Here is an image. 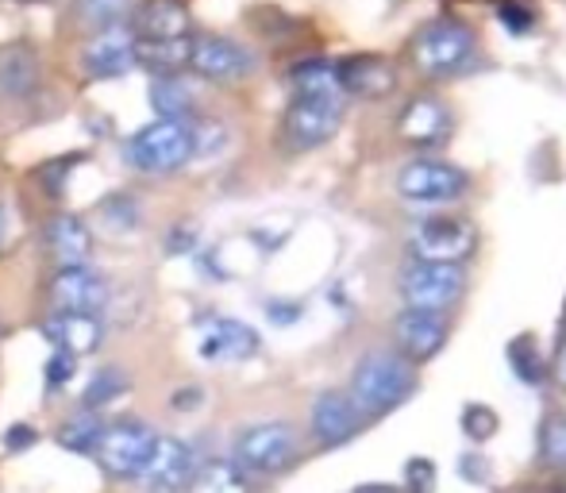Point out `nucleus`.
Listing matches in <instances>:
<instances>
[{
    "label": "nucleus",
    "instance_id": "473e14b6",
    "mask_svg": "<svg viewBox=\"0 0 566 493\" xmlns=\"http://www.w3.org/2000/svg\"><path fill=\"white\" fill-rule=\"evenodd\" d=\"M462 432L474 443L493 440V436H497V412H493L490 405H467V409H462Z\"/></svg>",
    "mask_w": 566,
    "mask_h": 493
},
{
    "label": "nucleus",
    "instance_id": "0eeeda50",
    "mask_svg": "<svg viewBox=\"0 0 566 493\" xmlns=\"http://www.w3.org/2000/svg\"><path fill=\"white\" fill-rule=\"evenodd\" d=\"M405 297V308H420V313H443L467 293V274L462 266H436V262H409L397 282Z\"/></svg>",
    "mask_w": 566,
    "mask_h": 493
},
{
    "label": "nucleus",
    "instance_id": "5701e85b",
    "mask_svg": "<svg viewBox=\"0 0 566 493\" xmlns=\"http://www.w3.org/2000/svg\"><path fill=\"white\" fill-rule=\"evenodd\" d=\"M186 493H251V479L231 459H209L193 471Z\"/></svg>",
    "mask_w": 566,
    "mask_h": 493
},
{
    "label": "nucleus",
    "instance_id": "c9c22d12",
    "mask_svg": "<svg viewBox=\"0 0 566 493\" xmlns=\"http://www.w3.org/2000/svg\"><path fill=\"white\" fill-rule=\"evenodd\" d=\"M405 486H409V493H432L436 490L432 459H409L405 463Z\"/></svg>",
    "mask_w": 566,
    "mask_h": 493
},
{
    "label": "nucleus",
    "instance_id": "c85d7f7f",
    "mask_svg": "<svg viewBox=\"0 0 566 493\" xmlns=\"http://www.w3.org/2000/svg\"><path fill=\"white\" fill-rule=\"evenodd\" d=\"M127 386H132V378H127V374L119 370V367H101L90 378V386H85V409L101 412L105 405H113L116 397H124Z\"/></svg>",
    "mask_w": 566,
    "mask_h": 493
},
{
    "label": "nucleus",
    "instance_id": "7c9ffc66",
    "mask_svg": "<svg viewBox=\"0 0 566 493\" xmlns=\"http://www.w3.org/2000/svg\"><path fill=\"white\" fill-rule=\"evenodd\" d=\"M509 367H513V374L521 381H528V386L544 381V374H547L544 352H539L532 336H521V339H513V344H509Z\"/></svg>",
    "mask_w": 566,
    "mask_h": 493
},
{
    "label": "nucleus",
    "instance_id": "bb28decb",
    "mask_svg": "<svg viewBox=\"0 0 566 493\" xmlns=\"http://www.w3.org/2000/svg\"><path fill=\"white\" fill-rule=\"evenodd\" d=\"M536 455H539V466H547V471H566V412L563 409L544 412L539 432H536Z\"/></svg>",
    "mask_w": 566,
    "mask_h": 493
},
{
    "label": "nucleus",
    "instance_id": "e433bc0d",
    "mask_svg": "<svg viewBox=\"0 0 566 493\" xmlns=\"http://www.w3.org/2000/svg\"><path fill=\"white\" fill-rule=\"evenodd\" d=\"M35 443H39V432L31 424H12L4 432V448L12 451V455H23V451L35 448Z\"/></svg>",
    "mask_w": 566,
    "mask_h": 493
},
{
    "label": "nucleus",
    "instance_id": "72a5a7b5",
    "mask_svg": "<svg viewBox=\"0 0 566 493\" xmlns=\"http://www.w3.org/2000/svg\"><path fill=\"white\" fill-rule=\"evenodd\" d=\"M497 15H501V23L513 31V35H528V31L536 28V12H532L524 0H505Z\"/></svg>",
    "mask_w": 566,
    "mask_h": 493
},
{
    "label": "nucleus",
    "instance_id": "cd10ccee",
    "mask_svg": "<svg viewBox=\"0 0 566 493\" xmlns=\"http://www.w3.org/2000/svg\"><path fill=\"white\" fill-rule=\"evenodd\" d=\"M101 432H105V420H101L97 412L85 409L82 417H74V420H66V424H62L59 443H62V448H70V451H77V455H93V451H97V443H101Z\"/></svg>",
    "mask_w": 566,
    "mask_h": 493
},
{
    "label": "nucleus",
    "instance_id": "9b49d317",
    "mask_svg": "<svg viewBox=\"0 0 566 493\" xmlns=\"http://www.w3.org/2000/svg\"><path fill=\"white\" fill-rule=\"evenodd\" d=\"M54 313H85L101 316L108 308V282L90 266H62L46 285Z\"/></svg>",
    "mask_w": 566,
    "mask_h": 493
},
{
    "label": "nucleus",
    "instance_id": "f8f14e48",
    "mask_svg": "<svg viewBox=\"0 0 566 493\" xmlns=\"http://www.w3.org/2000/svg\"><path fill=\"white\" fill-rule=\"evenodd\" d=\"M201 336H197V352L205 363H247L251 355H259L262 339L251 324L235 321V316H205L201 321Z\"/></svg>",
    "mask_w": 566,
    "mask_h": 493
},
{
    "label": "nucleus",
    "instance_id": "9d476101",
    "mask_svg": "<svg viewBox=\"0 0 566 493\" xmlns=\"http://www.w3.org/2000/svg\"><path fill=\"white\" fill-rule=\"evenodd\" d=\"M186 66L205 82H239L254 70V54L228 35H193Z\"/></svg>",
    "mask_w": 566,
    "mask_h": 493
},
{
    "label": "nucleus",
    "instance_id": "58836bf2",
    "mask_svg": "<svg viewBox=\"0 0 566 493\" xmlns=\"http://www.w3.org/2000/svg\"><path fill=\"white\" fill-rule=\"evenodd\" d=\"M266 313H270V321H274V324H293V321H301V305H277V301H270Z\"/></svg>",
    "mask_w": 566,
    "mask_h": 493
},
{
    "label": "nucleus",
    "instance_id": "a19ab883",
    "mask_svg": "<svg viewBox=\"0 0 566 493\" xmlns=\"http://www.w3.org/2000/svg\"><path fill=\"white\" fill-rule=\"evenodd\" d=\"M555 381L566 389V339H563V347H559V355H555Z\"/></svg>",
    "mask_w": 566,
    "mask_h": 493
},
{
    "label": "nucleus",
    "instance_id": "423d86ee",
    "mask_svg": "<svg viewBox=\"0 0 566 493\" xmlns=\"http://www.w3.org/2000/svg\"><path fill=\"white\" fill-rule=\"evenodd\" d=\"M412 262L462 266L478 251V228L467 217H424L409 232Z\"/></svg>",
    "mask_w": 566,
    "mask_h": 493
},
{
    "label": "nucleus",
    "instance_id": "ddd939ff",
    "mask_svg": "<svg viewBox=\"0 0 566 493\" xmlns=\"http://www.w3.org/2000/svg\"><path fill=\"white\" fill-rule=\"evenodd\" d=\"M193 471H197V459L189 451V443L174 440V436H158L139 482L147 493H181L189 486V479H193Z\"/></svg>",
    "mask_w": 566,
    "mask_h": 493
},
{
    "label": "nucleus",
    "instance_id": "1a4fd4ad",
    "mask_svg": "<svg viewBox=\"0 0 566 493\" xmlns=\"http://www.w3.org/2000/svg\"><path fill=\"white\" fill-rule=\"evenodd\" d=\"M397 193L412 204H448L467 193V174L440 158H412L397 174Z\"/></svg>",
    "mask_w": 566,
    "mask_h": 493
},
{
    "label": "nucleus",
    "instance_id": "412c9836",
    "mask_svg": "<svg viewBox=\"0 0 566 493\" xmlns=\"http://www.w3.org/2000/svg\"><path fill=\"white\" fill-rule=\"evenodd\" d=\"M46 251L59 262V270L85 266V259L93 254V232L85 228V220L62 212V217H54L51 224H46Z\"/></svg>",
    "mask_w": 566,
    "mask_h": 493
},
{
    "label": "nucleus",
    "instance_id": "f03ea898",
    "mask_svg": "<svg viewBox=\"0 0 566 493\" xmlns=\"http://www.w3.org/2000/svg\"><path fill=\"white\" fill-rule=\"evenodd\" d=\"M417 394V367L397 352H366L350 374V401L363 417H386Z\"/></svg>",
    "mask_w": 566,
    "mask_h": 493
},
{
    "label": "nucleus",
    "instance_id": "aec40b11",
    "mask_svg": "<svg viewBox=\"0 0 566 493\" xmlns=\"http://www.w3.org/2000/svg\"><path fill=\"white\" fill-rule=\"evenodd\" d=\"M43 336L54 344V352L90 355L105 339V324H101V316H85V313H51L43 321Z\"/></svg>",
    "mask_w": 566,
    "mask_h": 493
},
{
    "label": "nucleus",
    "instance_id": "79ce46f5",
    "mask_svg": "<svg viewBox=\"0 0 566 493\" xmlns=\"http://www.w3.org/2000/svg\"><path fill=\"white\" fill-rule=\"evenodd\" d=\"M4 235H8V212H4V204H0V246H4Z\"/></svg>",
    "mask_w": 566,
    "mask_h": 493
},
{
    "label": "nucleus",
    "instance_id": "6e6552de",
    "mask_svg": "<svg viewBox=\"0 0 566 493\" xmlns=\"http://www.w3.org/2000/svg\"><path fill=\"white\" fill-rule=\"evenodd\" d=\"M155 440L158 436L147 424H139V420H116V424H105L93 459L113 479H139L150 451H155Z\"/></svg>",
    "mask_w": 566,
    "mask_h": 493
},
{
    "label": "nucleus",
    "instance_id": "dca6fc26",
    "mask_svg": "<svg viewBox=\"0 0 566 493\" xmlns=\"http://www.w3.org/2000/svg\"><path fill=\"white\" fill-rule=\"evenodd\" d=\"M336 77L343 97H363V101H381L397 85L394 66L386 59H378V54H355L347 62H336Z\"/></svg>",
    "mask_w": 566,
    "mask_h": 493
},
{
    "label": "nucleus",
    "instance_id": "f3484780",
    "mask_svg": "<svg viewBox=\"0 0 566 493\" xmlns=\"http://www.w3.org/2000/svg\"><path fill=\"white\" fill-rule=\"evenodd\" d=\"M397 132L412 147H440L451 135V113L436 97H412L397 116Z\"/></svg>",
    "mask_w": 566,
    "mask_h": 493
},
{
    "label": "nucleus",
    "instance_id": "7ed1b4c3",
    "mask_svg": "<svg viewBox=\"0 0 566 493\" xmlns=\"http://www.w3.org/2000/svg\"><path fill=\"white\" fill-rule=\"evenodd\" d=\"M127 166L143 174H174L197 158V135L193 120H155L124 143Z\"/></svg>",
    "mask_w": 566,
    "mask_h": 493
},
{
    "label": "nucleus",
    "instance_id": "20e7f679",
    "mask_svg": "<svg viewBox=\"0 0 566 493\" xmlns=\"http://www.w3.org/2000/svg\"><path fill=\"white\" fill-rule=\"evenodd\" d=\"M301 440L285 420H266V424H251L235 436L231 443V463L251 479V474H282L297 463Z\"/></svg>",
    "mask_w": 566,
    "mask_h": 493
},
{
    "label": "nucleus",
    "instance_id": "4468645a",
    "mask_svg": "<svg viewBox=\"0 0 566 493\" xmlns=\"http://www.w3.org/2000/svg\"><path fill=\"white\" fill-rule=\"evenodd\" d=\"M448 316L443 313H420V308H405L394 324V339H397V355L417 363H428L443 352L448 344Z\"/></svg>",
    "mask_w": 566,
    "mask_h": 493
},
{
    "label": "nucleus",
    "instance_id": "f704fd0d",
    "mask_svg": "<svg viewBox=\"0 0 566 493\" xmlns=\"http://www.w3.org/2000/svg\"><path fill=\"white\" fill-rule=\"evenodd\" d=\"M77 374V355L70 352H54L51 359H46V389H62L70 386Z\"/></svg>",
    "mask_w": 566,
    "mask_h": 493
},
{
    "label": "nucleus",
    "instance_id": "6ab92c4d",
    "mask_svg": "<svg viewBox=\"0 0 566 493\" xmlns=\"http://www.w3.org/2000/svg\"><path fill=\"white\" fill-rule=\"evenodd\" d=\"M82 66L90 77H119L127 70H135V35L127 28L90 35V43L82 51Z\"/></svg>",
    "mask_w": 566,
    "mask_h": 493
},
{
    "label": "nucleus",
    "instance_id": "393cba45",
    "mask_svg": "<svg viewBox=\"0 0 566 493\" xmlns=\"http://www.w3.org/2000/svg\"><path fill=\"white\" fill-rule=\"evenodd\" d=\"M189 39H174V43H147V39H135V66H147L150 74H158V77H174L189 62Z\"/></svg>",
    "mask_w": 566,
    "mask_h": 493
},
{
    "label": "nucleus",
    "instance_id": "a211bd4d",
    "mask_svg": "<svg viewBox=\"0 0 566 493\" xmlns=\"http://www.w3.org/2000/svg\"><path fill=\"white\" fill-rule=\"evenodd\" d=\"M189 12L181 0H143L132 12V35L147 39V43H174V39H189Z\"/></svg>",
    "mask_w": 566,
    "mask_h": 493
},
{
    "label": "nucleus",
    "instance_id": "4c0bfd02",
    "mask_svg": "<svg viewBox=\"0 0 566 493\" xmlns=\"http://www.w3.org/2000/svg\"><path fill=\"white\" fill-rule=\"evenodd\" d=\"M201 401H205V394H201V386H186V389H178V394L170 397V405L178 412H193V409H201Z\"/></svg>",
    "mask_w": 566,
    "mask_h": 493
},
{
    "label": "nucleus",
    "instance_id": "b1692460",
    "mask_svg": "<svg viewBox=\"0 0 566 493\" xmlns=\"http://www.w3.org/2000/svg\"><path fill=\"white\" fill-rule=\"evenodd\" d=\"M70 12H74V23L85 35H101V31L124 28L127 12H132V0H74Z\"/></svg>",
    "mask_w": 566,
    "mask_h": 493
},
{
    "label": "nucleus",
    "instance_id": "4be33fe9",
    "mask_svg": "<svg viewBox=\"0 0 566 493\" xmlns=\"http://www.w3.org/2000/svg\"><path fill=\"white\" fill-rule=\"evenodd\" d=\"M39 90V54L23 43L0 51V97L28 101Z\"/></svg>",
    "mask_w": 566,
    "mask_h": 493
},
{
    "label": "nucleus",
    "instance_id": "f257e3e1",
    "mask_svg": "<svg viewBox=\"0 0 566 493\" xmlns=\"http://www.w3.org/2000/svg\"><path fill=\"white\" fill-rule=\"evenodd\" d=\"M290 82L293 101L282 116V139L290 150H313L336 135L343 120V105H347L336 77V62H301Z\"/></svg>",
    "mask_w": 566,
    "mask_h": 493
},
{
    "label": "nucleus",
    "instance_id": "2f4dec72",
    "mask_svg": "<svg viewBox=\"0 0 566 493\" xmlns=\"http://www.w3.org/2000/svg\"><path fill=\"white\" fill-rule=\"evenodd\" d=\"M77 158L82 155H66V158H51L46 166H39L35 170V181L43 186L46 197H62L66 193V181H70V170L77 166Z\"/></svg>",
    "mask_w": 566,
    "mask_h": 493
},
{
    "label": "nucleus",
    "instance_id": "2eb2a0df",
    "mask_svg": "<svg viewBox=\"0 0 566 493\" xmlns=\"http://www.w3.org/2000/svg\"><path fill=\"white\" fill-rule=\"evenodd\" d=\"M363 412H358V405L350 401L347 394H339V389H328V394H321L313 401V417H308V424H313V440L321 443V448H343L347 440H355L358 432H363Z\"/></svg>",
    "mask_w": 566,
    "mask_h": 493
},
{
    "label": "nucleus",
    "instance_id": "ea45409f",
    "mask_svg": "<svg viewBox=\"0 0 566 493\" xmlns=\"http://www.w3.org/2000/svg\"><path fill=\"white\" fill-rule=\"evenodd\" d=\"M350 493H401V490L389 486V482H363V486H355Z\"/></svg>",
    "mask_w": 566,
    "mask_h": 493
},
{
    "label": "nucleus",
    "instance_id": "a878e982",
    "mask_svg": "<svg viewBox=\"0 0 566 493\" xmlns=\"http://www.w3.org/2000/svg\"><path fill=\"white\" fill-rule=\"evenodd\" d=\"M150 105H155L158 120H197L193 93H189L178 77H155V85H150Z\"/></svg>",
    "mask_w": 566,
    "mask_h": 493
},
{
    "label": "nucleus",
    "instance_id": "39448f33",
    "mask_svg": "<svg viewBox=\"0 0 566 493\" xmlns=\"http://www.w3.org/2000/svg\"><path fill=\"white\" fill-rule=\"evenodd\" d=\"M474 51H478L474 31L462 20H451V15L432 20L412 39V62H417V70L428 77L462 74V70H470V62H474Z\"/></svg>",
    "mask_w": 566,
    "mask_h": 493
},
{
    "label": "nucleus",
    "instance_id": "c756f323",
    "mask_svg": "<svg viewBox=\"0 0 566 493\" xmlns=\"http://www.w3.org/2000/svg\"><path fill=\"white\" fill-rule=\"evenodd\" d=\"M97 217H101V224L108 228V232H116V235H127V232H135L139 228V201L135 197H127V193H113V197H105V201L97 204Z\"/></svg>",
    "mask_w": 566,
    "mask_h": 493
}]
</instances>
